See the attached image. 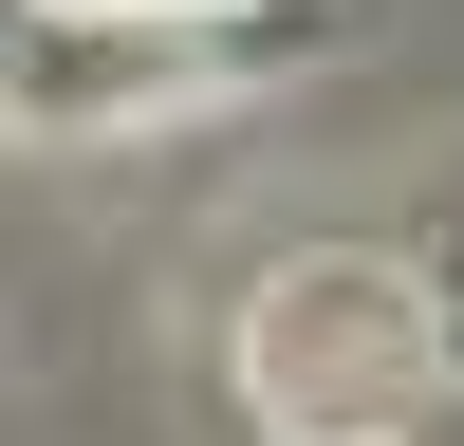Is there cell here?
Masks as SVG:
<instances>
[{
	"instance_id": "7a4b0ae2",
	"label": "cell",
	"mask_w": 464,
	"mask_h": 446,
	"mask_svg": "<svg viewBox=\"0 0 464 446\" xmlns=\"http://www.w3.org/2000/svg\"><path fill=\"white\" fill-rule=\"evenodd\" d=\"M428 391H446V316L391 260H279L242 297V409L279 446H409Z\"/></svg>"
},
{
	"instance_id": "6da1fadb",
	"label": "cell",
	"mask_w": 464,
	"mask_h": 446,
	"mask_svg": "<svg viewBox=\"0 0 464 446\" xmlns=\"http://www.w3.org/2000/svg\"><path fill=\"white\" fill-rule=\"evenodd\" d=\"M316 37H334L316 0H0V131L111 149V131H168V112L260 93Z\"/></svg>"
}]
</instances>
